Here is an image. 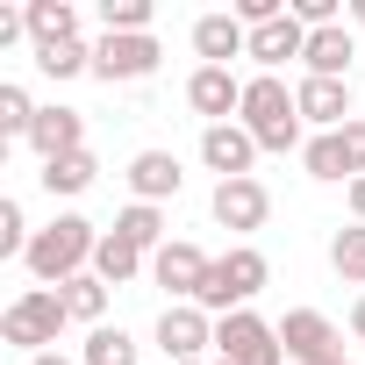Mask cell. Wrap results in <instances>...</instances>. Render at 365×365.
I'll use <instances>...</instances> for the list:
<instances>
[{
    "mask_svg": "<svg viewBox=\"0 0 365 365\" xmlns=\"http://www.w3.org/2000/svg\"><path fill=\"white\" fill-rule=\"evenodd\" d=\"M29 365H72V358H65V351H43V358H29Z\"/></svg>",
    "mask_w": 365,
    "mask_h": 365,
    "instance_id": "33",
    "label": "cell"
},
{
    "mask_svg": "<svg viewBox=\"0 0 365 365\" xmlns=\"http://www.w3.org/2000/svg\"><path fill=\"white\" fill-rule=\"evenodd\" d=\"M215 351H222V365H287L279 322H265V315H251V308H237V315L215 322Z\"/></svg>",
    "mask_w": 365,
    "mask_h": 365,
    "instance_id": "5",
    "label": "cell"
},
{
    "mask_svg": "<svg viewBox=\"0 0 365 365\" xmlns=\"http://www.w3.org/2000/svg\"><path fill=\"white\" fill-rule=\"evenodd\" d=\"M93 172H101V165H93V150H72V158H51L36 179H43L51 194H86V187H93Z\"/></svg>",
    "mask_w": 365,
    "mask_h": 365,
    "instance_id": "25",
    "label": "cell"
},
{
    "mask_svg": "<svg viewBox=\"0 0 365 365\" xmlns=\"http://www.w3.org/2000/svg\"><path fill=\"white\" fill-rule=\"evenodd\" d=\"M308 51V29L294 22V15H279V22H265V29H251V58H258V72H279L287 58H301Z\"/></svg>",
    "mask_w": 365,
    "mask_h": 365,
    "instance_id": "18",
    "label": "cell"
},
{
    "mask_svg": "<svg viewBox=\"0 0 365 365\" xmlns=\"http://www.w3.org/2000/svg\"><path fill=\"white\" fill-rule=\"evenodd\" d=\"M72 315H65V301H58V287H29L8 315H0V336H8L15 351H29V358H43L51 344H58V329H65Z\"/></svg>",
    "mask_w": 365,
    "mask_h": 365,
    "instance_id": "4",
    "label": "cell"
},
{
    "mask_svg": "<svg viewBox=\"0 0 365 365\" xmlns=\"http://www.w3.org/2000/svg\"><path fill=\"white\" fill-rule=\"evenodd\" d=\"M158 36H101L93 43V72L108 79V86H136V79H150L158 72Z\"/></svg>",
    "mask_w": 365,
    "mask_h": 365,
    "instance_id": "8",
    "label": "cell"
},
{
    "mask_svg": "<svg viewBox=\"0 0 365 365\" xmlns=\"http://www.w3.org/2000/svg\"><path fill=\"white\" fill-rule=\"evenodd\" d=\"M79 365H136V336H129V329H115V322H101V329H86Z\"/></svg>",
    "mask_w": 365,
    "mask_h": 365,
    "instance_id": "23",
    "label": "cell"
},
{
    "mask_svg": "<svg viewBox=\"0 0 365 365\" xmlns=\"http://www.w3.org/2000/svg\"><path fill=\"white\" fill-rule=\"evenodd\" d=\"M194 51H201V65L251 58V29H244L237 15H201V22H194Z\"/></svg>",
    "mask_w": 365,
    "mask_h": 365,
    "instance_id": "16",
    "label": "cell"
},
{
    "mask_svg": "<svg viewBox=\"0 0 365 365\" xmlns=\"http://www.w3.org/2000/svg\"><path fill=\"white\" fill-rule=\"evenodd\" d=\"M215 365H222V358H215Z\"/></svg>",
    "mask_w": 365,
    "mask_h": 365,
    "instance_id": "35",
    "label": "cell"
},
{
    "mask_svg": "<svg viewBox=\"0 0 365 365\" xmlns=\"http://www.w3.org/2000/svg\"><path fill=\"white\" fill-rule=\"evenodd\" d=\"M265 279H272V265H265V251H258V244H230V251H222V258L208 265V287H201L194 301H201V308H208V315L222 322V315H237V308H251V294H258Z\"/></svg>",
    "mask_w": 365,
    "mask_h": 365,
    "instance_id": "3",
    "label": "cell"
},
{
    "mask_svg": "<svg viewBox=\"0 0 365 365\" xmlns=\"http://www.w3.org/2000/svg\"><path fill=\"white\" fill-rule=\"evenodd\" d=\"M351 336L365 344V294H358V308H351Z\"/></svg>",
    "mask_w": 365,
    "mask_h": 365,
    "instance_id": "32",
    "label": "cell"
},
{
    "mask_svg": "<svg viewBox=\"0 0 365 365\" xmlns=\"http://www.w3.org/2000/svg\"><path fill=\"white\" fill-rule=\"evenodd\" d=\"M336 136H344V158H351V172L365 179V115H351V122H344Z\"/></svg>",
    "mask_w": 365,
    "mask_h": 365,
    "instance_id": "30",
    "label": "cell"
},
{
    "mask_svg": "<svg viewBox=\"0 0 365 365\" xmlns=\"http://www.w3.org/2000/svg\"><path fill=\"white\" fill-rule=\"evenodd\" d=\"M208 265H215V258H208L201 244H179V237H172V244L150 258V279H158L165 294H179V301H194V294L208 287Z\"/></svg>",
    "mask_w": 365,
    "mask_h": 365,
    "instance_id": "12",
    "label": "cell"
},
{
    "mask_svg": "<svg viewBox=\"0 0 365 365\" xmlns=\"http://www.w3.org/2000/svg\"><path fill=\"white\" fill-rule=\"evenodd\" d=\"M115 237H122V244H136L143 258H158V251H165V215H158L150 201H129V208L115 215Z\"/></svg>",
    "mask_w": 365,
    "mask_h": 365,
    "instance_id": "20",
    "label": "cell"
},
{
    "mask_svg": "<svg viewBox=\"0 0 365 365\" xmlns=\"http://www.w3.org/2000/svg\"><path fill=\"white\" fill-rule=\"evenodd\" d=\"M251 136H258V150H308L301 143V101H294V86L279 79V72H258V79H244V115H237Z\"/></svg>",
    "mask_w": 365,
    "mask_h": 365,
    "instance_id": "1",
    "label": "cell"
},
{
    "mask_svg": "<svg viewBox=\"0 0 365 365\" xmlns=\"http://www.w3.org/2000/svg\"><path fill=\"white\" fill-rule=\"evenodd\" d=\"M108 36H150V0H101Z\"/></svg>",
    "mask_w": 365,
    "mask_h": 365,
    "instance_id": "27",
    "label": "cell"
},
{
    "mask_svg": "<svg viewBox=\"0 0 365 365\" xmlns=\"http://www.w3.org/2000/svg\"><path fill=\"white\" fill-rule=\"evenodd\" d=\"M36 72L43 79H79V72H93V51L86 43H43L36 51Z\"/></svg>",
    "mask_w": 365,
    "mask_h": 365,
    "instance_id": "26",
    "label": "cell"
},
{
    "mask_svg": "<svg viewBox=\"0 0 365 365\" xmlns=\"http://www.w3.org/2000/svg\"><path fill=\"white\" fill-rule=\"evenodd\" d=\"M179 179H187V172H179V158H172V150H136V158H129V194H136V201H150V208L179 194Z\"/></svg>",
    "mask_w": 365,
    "mask_h": 365,
    "instance_id": "15",
    "label": "cell"
},
{
    "mask_svg": "<svg viewBox=\"0 0 365 365\" xmlns=\"http://www.w3.org/2000/svg\"><path fill=\"white\" fill-rule=\"evenodd\" d=\"M194 365H201V358H194Z\"/></svg>",
    "mask_w": 365,
    "mask_h": 365,
    "instance_id": "36",
    "label": "cell"
},
{
    "mask_svg": "<svg viewBox=\"0 0 365 365\" xmlns=\"http://www.w3.org/2000/svg\"><path fill=\"white\" fill-rule=\"evenodd\" d=\"M29 36H36V51L43 43H79V8L72 0H29Z\"/></svg>",
    "mask_w": 365,
    "mask_h": 365,
    "instance_id": "19",
    "label": "cell"
},
{
    "mask_svg": "<svg viewBox=\"0 0 365 365\" xmlns=\"http://www.w3.org/2000/svg\"><path fill=\"white\" fill-rule=\"evenodd\" d=\"M301 165H308V179H344V187H351V158H344V136L329 129V136H308V150H301Z\"/></svg>",
    "mask_w": 365,
    "mask_h": 365,
    "instance_id": "24",
    "label": "cell"
},
{
    "mask_svg": "<svg viewBox=\"0 0 365 365\" xmlns=\"http://www.w3.org/2000/svg\"><path fill=\"white\" fill-rule=\"evenodd\" d=\"M294 101H301V122H315L322 136L351 122V79H308V72H301Z\"/></svg>",
    "mask_w": 365,
    "mask_h": 365,
    "instance_id": "13",
    "label": "cell"
},
{
    "mask_svg": "<svg viewBox=\"0 0 365 365\" xmlns=\"http://www.w3.org/2000/svg\"><path fill=\"white\" fill-rule=\"evenodd\" d=\"M143 265H150V258H143L136 244H122L115 230H108V237H101V251H93V272H101L108 287H129V279H136Z\"/></svg>",
    "mask_w": 365,
    "mask_h": 365,
    "instance_id": "22",
    "label": "cell"
},
{
    "mask_svg": "<svg viewBox=\"0 0 365 365\" xmlns=\"http://www.w3.org/2000/svg\"><path fill=\"white\" fill-rule=\"evenodd\" d=\"M351 22H358V29H365V0H351Z\"/></svg>",
    "mask_w": 365,
    "mask_h": 365,
    "instance_id": "34",
    "label": "cell"
},
{
    "mask_svg": "<svg viewBox=\"0 0 365 365\" xmlns=\"http://www.w3.org/2000/svg\"><path fill=\"white\" fill-rule=\"evenodd\" d=\"M58 301H65V315H72V322L101 329V315H108V279H101V272H79V279H65V287H58Z\"/></svg>",
    "mask_w": 365,
    "mask_h": 365,
    "instance_id": "21",
    "label": "cell"
},
{
    "mask_svg": "<svg viewBox=\"0 0 365 365\" xmlns=\"http://www.w3.org/2000/svg\"><path fill=\"white\" fill-rule=\"evenodd\" d=\"M329 265H336L344 279H358V287H365V222H351V230H336V237H329Z\"/></svg>",
    "mask_w": 365,
    "mask_h": 365,
    "instance_id": "28",
    "label": "cell"
},
{
    "mask_svg": "<svg viewBox=\"0 0 365 365\" xmlns=\"http://www.w3.org/2000/svg\"><path fill=\"white\" fill-rule=\"evenodd\" d=\"M187 108L208 115V129H215V122H237V115H244V79H237L230 65H201V72L187 79Z\"/></svg>",
    "mask_w": 365,
    "mask_h": 365,
    "instance_id": "9",
    "label": "cell"
},
{
    "mask_svg": "<svg viewBox=\"0 0 365 365\" xmlns=\"http://www.w3.org/2000/svg\"><path fill=\"white\" fill-rule=\"evenodd\" d=\"M279 344L294 365H344V336L322 308H287L279 315Z\"/></svg>",
    "mask_w": 365,
    "mask_h": 365,
    "instance_id": "6",
    "label": "cell"
},
{
    "mask_svg": "<svg viewBox=\"0 0 365 365\" xmlns=\"http://www.w3.org/2000/svg\"><path fill=\"white\" fill-rule=\"evenodd\" d=\"M351 58H358V43H351V29H344V22H336V29H308V51H301L308 79H344V72H351Z\"/></svg>",
    "mask_w": 365,
    "mask_h": 365,
    "instance_id": "17",
    "label": "cell"
},
{
    "mask_svg": "<svg viewBox=\"0 0 365 365\" xmlns=\"http://www.w3.org/2000/svg\"><path fill=\"white\" fill-rule=\"evenodd\" d=\"M158 344H165L172 365H194V358L215 344V315H208L201 301H172V308L158 315Z\"/></svg>",
    "mask_w": 365,
    "mask_h": 365,
    "instance_id": "7",
    "label": "cell"
},
{
    "mask_svg": "<svg viewBox=\"0 0 365 365\" xmlns=\"http://www.w3.org/2000/svg\"><path fill=\"white\" fill-rule=\"evenodd\" d=\"M201 165L222 172V179H258L251 172L258 165V136L244 122H215V129H201Z\"/></svg>",
    "mask_w": 365,
    "mask_h": 365,
    "instance_id": "10",
    "label": "cell"
},
{
    "mask_svg": "<svg viewBox=\"0 0 365 365\" xmlns=\"http://www.w3.org/2000/svg\"><path fill=\"white\" fill-rule=\"evenodd\" d=\"M36 115H43V108H36L15 79L0 86V136H29V129H36Z\"/></svg>",
    "mask_w": 365,
    "mask_h": 365,
    "instance_id": "29",
    "label": "cell"
},
{
    "mask_svg": "<svg viewBox=\"0 0 365 365\" xmlns=\"http://www.w3.org/2000/svg\"><path fill=\"white\" fill-rule=\"evenodd\" d=\"M265 215H272L265 179H215V222H222V230L251 237V230H265Z\"/></svg>",
    "mask_w": 365,
    "mask_h": 365,
    "instance_id": "11",
    "label": "cell"
},
{
    "mask_svg": "<svg viewBox=\"0 0 365 365\" xmlns=\"http://www.w3.org/2000/svg\"><path fill=\"white\" fill-rule=\"evenodd\" d=\"M93 251H101V230H93L86 215H58V222L36 230V244H29L22 265L36 272V287H65V279L93 272Z\"/></svg>",
    "mask_w": 365,
    "mask_h": 365,
    "instance_id": "2",
    "label": "cell"
},
{
    "mask_svg": "<svg viewBox=\"0 0 365 365\" xmlns=\"http://www.w3.org/2000/svg\"><path fill=\"white\" fill-rule=\"evenodd\" d=\"M344 201H351V222H365V179H351V187H344Z\"/></svg>",
    "mask_w": 365,
    "mask_h": 365,
    "instance_id": "31",
    "label": "cell"
},
{
    "mask_svg": "<svg viewBox=\"0 0 365 365\" xmlns=\"http://www.w3.org/2000/svg\"><path fill=\"white\" fill-rule=\"evenodd\" d=\"M29 143H36L43 165H51V158H72V150H86V115H79V108H43L36 129H29Z\"/></svg>",
    "mask_w": 365,
    "mask_h": 365,
    "instance_id": "14",
    "label": "cell"
}]
</instances>
